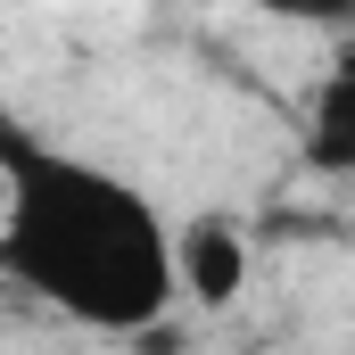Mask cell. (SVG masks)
<instances>
[{
  "mask_svg": "<svg viewBox=\"0 0 355 355\" xmlns=\"http://www.w3.org/2000/svg\"><path fill=\"white\" fill-rule=\"evenodd\" d=\"M0 281L107 339L157 331L182 297L174 232L157 198L25 132L8 107H0Z\"/></svg>",
  "mask_w": 355,
  "mask_h": 355,
  "instance_id": "cell-1",
  "label": "cell"
},
{
  "mask_svg": "<svg viewBox=\"0 0 355 355\" xmlns=\"http://www.w3.org/2000/svg\"><path fill=\"white\" fill-rule=\"evenodd\" d=\"M174 289H182V297H198L207 314L232 306V297L248 289V240H240L232 215H198V223H182V232H174Z\"/></svg>",
  "mask_w": 355,
  "mask_h": 355,
  "instance_id": "cell-2",
  "label": "cell"
},
{
  "mask_svg": "<svg viewBox=\"0 0 355 355\" xmlns=\"http://www.w3.org/2000/svg\"><path fill=\"white\" fill-rule=\"evenodd\" d=\"M265 8L281 17V25H331V33L355 25V0H265Z\"/></svg>",
  "mask_w": 355,
  "mask_h": 355,
  "instance_id": "cell-4",
  "label": "cell"
},
{
  "mask_svg": "<svg viewBox=\"0 0 355 355\" xmlns=\"http://www.w3.org/2000/svg\"><path fill=\"white\" fill-rule=\"evenodd\" d=\"M306 166L331 182L355 174V42L339 50V67L314 83V99H306Z\"/></svg>",
  "mask_w": 355,
  "mask_h": 355,
  "instance_id": "cell-3",
  "label": "cell"
}]
</instances>
